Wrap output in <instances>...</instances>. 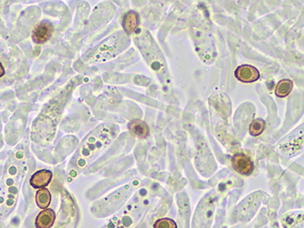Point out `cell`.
Masks as SVG:
<instances>
[{
	"mask_svg": "<svg viewBox=\"0 0 304 228\" xmlns=\"http://www.w3.org/2000/svg\"><path fill=\"white\" fill-rule=\"evenodd\" d=\"M51 202V194L48 189L42 188L36 193V203L38 206L42 209L48 208Z\"/></svg>",
	"mask_w": 304,
	"mask_h": 228,
	"instance_id": "obj_9",
	"label": "cell"
},
{
	"mask_svg": "<svg viewBox=\"0 0 304 228\" xmlns=\"http://www.w3.org/2000/svg\"><path fill=\"white\" fill-rule=\"evenodd\" d=\"M232 166L236 172L242 176H250L254 170L251 158L244 153H237L232 157Z\"/></svg>",
	"mask_w": 304,
	"mask_h": 228,
	"instance_id": "obj_2",
	"label": "cell"
},
{
	"mask_svg": "<svg viewBox=\"0 0 304 228\" xmlns=\"http://www.w3.org/2000/svg\"><path fill=\"white\" fill-rule=\"evenodd\" d=\"M4 74H5V69H4L3 65H2L1 61H0V78L4 76Z\"/></svg>",
	"mask_w": 304,
	"mask_h": 228,
	"instance_id": "obj_13",
	"label": "cell"
},
{
	"mask_svg": "<svg viewBox=\"0 0 304 228\" xmlns=\"http://www.w3.org/2000/svg\"><path fill=\"white\" fill-rule=\"evenodd\" d=\"M154 228H177V226L176 223L170 218H162L155 223Z\"/></svg>",
	"mask_w": 304,
	"mask_h": 228,
	"instance_id": "obj_12",
	"label": "cell"
},
{
	"mask_svg": "<svg viewBox=\"0 0 304 228\" xmlns=\"http://www.w3.org/2000/svg\"><path fill=\"white\" fill-rule=\"evenodd\" d=\"M292 88L293 82L291 80H281L276 86L275 94L280 98H284L292 92Z\"/></svg>",
	"mask_w": 304,
	"mask_h": 228,
	"instance_id": "obj_10",
	"label": "cell"
},
{
	"mask_svg": "<svg viewBox=\"0 0 304 228\" xmlns=\"http://www.w3.org/2000/svg\"><path fill=\"white\" fill-rule=\"evenodd\" d=\"M52 179V173L48 170H41L36 172L30 178V184L34 188H45Z\"/></svg>",
	"mask_w": 304,
	"mask_h": 228,
	"instance_id": "obj_5",
	"label": "cell"
},
{
	"mask_svg": "<svg viewBox=\"0 0 304 228\" xmlns=\"http://www.w3.org/2000/svg\"><path fill=\"white\" fill-rule=\"evenodd\" d=\"M53 34V26L48 21L39 24L33 30L32 39L38 44H43L51 38Z\"/></svg>",
	"mask_w": 304,
	"mask_h": 228,
	"instance_id": "obj_4",
	"label": "cell"
},
{
	"mask_svg": "<svg viewBox=\"0 0 304 228\" xmlns=\"http://www.w3.org/2000/svg\"><path fill=\"white\" fill-rule=\"evenodd\" d=\"M235 77L239 82L251 83L260 79V72L251 65H241L235 70Z\"/></svg>",
	"mask_w": 304,
	"mask_h": 228,
	"instance_id": "obj_3",
	"label": "cell"
},
{
	"mask_svg": "<svg viewBox=\"0 0 304 228\" xmlns=\"http://www.w3.org/2000/svg\"><path fill=\"white\" fill-rule=\"evenodd\" d=\"M139 24V15L137 12L129 11L126 13L123 18V27L126 33L131 34L137 29Z\"/></svg>",
	"mask_w": 304,
	"mask_h": 228,
	"instance_id": "obj_7",
	"label": "cell"
},
{
	"mask_svg": "<svg viewBox=\"0 0 304 228\" xmlns=\"http://www.w3.org/2000/svg\"><path fill=\"white\" fill-rule=\"evenodd\" d=\"M293 138L288 137L285 140H283L281 143L279 144L278 148H280L283 152H288L287 153L292 154V146H293V152H297L300 150H303L304 145V132H303V126L302 129H300L295 133L292 134Z\"/></svg>",
	"mask_w": 304,
	"mask_h": 228,
	"instance_id": "obj_1",
	"label": "cell"
},
{
	"mask_svg": "<svg viewBox=\"0 0 304 228\" xmlns=\"http://www.w3.org/2000/svg\"><path fill=\"white\" fill-rule=\"evenodd\" d=\"M265 127H266V123L263 121L262 119L254 120L250 125V134L252 136L261 135L264 132Z\"/></svg>",
	"mask_w": 304,
	"mask_h": 228,
	"instance_id": "obj_11",
	"label": "cell"
},
{
	"mask_svg": "<svg viewBox=\"0 0 304 228\" xmlns=\"http://www.w3.org/2000/svg\"><path fill=\"white\" fill-rule=\"evenodd\" d=\"M129 129L133 135L140 138H146L149 135L148 125L140 120H134L129 123Z\"/></svg>",
	"mask_w": 304,
	"mask_h": 228,
	"instance_id": "obj_8",
	"label": "cell"
},
{
	"mask_svg": "<svg viewBox=\"0 0 304 228\" xmlns=\"http://www.w3.org/2000/svg\"><path fill=\"white\" fill-rule=\"evenodd\" d=\"M55 213L52 209H46L42 211L37 217V228H50L53 226L55 221Z\"/></svg>",
	"mask_w": 304,
	"mask_h": 228,
	"instance_id": "obj_6",
	"label": "cell"
}]
</instances>
